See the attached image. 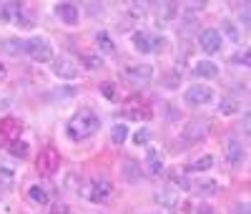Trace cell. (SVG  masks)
Segmentation results:
<instances>
[{"label": "cell", "mask_w": 251, "mask_h": 214, "mask_svg": "<svg viewBox=\"0 0 251 214\" xmlns=\"http://www.w3.org/2000/svg\"><path fill=\"white\" fill-rule=\"evenodd\" d=\"M15 184V171L0 166V189H10Z\"/></svg>", "instance_id": "cell-29"}, {"label": "cell", "mask_w": 251, "mask_h": 214, "mask_svg": "<svg viewBox=\"0 0 251 214\" xmlns=\"http://www.w3.org/2000/svg\"><path fill=\"white\" fill-rule=\"evenodd\" d=\"M8 152H10V156H15V159H25V156H28V141L18 139V141L8 144Z\"/></svg>", "instance_id": "cell-26"}, {"label": "cell", "mask_w": 251, "mask_h": 214, "mask_svg": "<svg viewBox=\"0 0 251 214\" xmlns=\"http://www.w3.org/2000/svg\"><path fill=\"white\" fill-rule=\"evenodd\" d=\"M20 3H3L0 5V23H15Z\"/></svg>", "instance_id": "cell-22"}, {"label": "cell", "mask_w": 251, "mask_h": 214, "mask_svg": "<svg viewBox=\"0 0 251 214\" xmlns=\"http://www.w3.org/2000/svg\"><path fill=\"white\" fill-rule=\"evenodd\" d=\"M224 33H226L228 38H231V43H239V40H241V33H239V26L234 23V20H226V23H224Z\"/></svg>", "instance_id": "cell-30"}, {"label": "cell", "mask_w": 251, "mask_h": 214, "mask_svg": "<svg viewBox=\"0 0 251 214\" xmlns=\"http://www.w3.org/2000/svg\"><path fill=\"white\" fill-rule=\"evenodd\" d=\"M196 214H216V209H214L211 204H201V207L196 209Z\"/></svg>", "instance_id": "cell-38"}, {"label": "cell", "mask_w": 251, "mask_h": 214, "mask_svg": "<svg viewBox=\"0 0 251 214\" xmlns=\"http://www.w3.org/2000/svg\"><path fill=\"white\" fill-rule=\"evenodd\" d=\"M86 66H88V68H100L103 63H100L98 56H86Z\"/></svg>", "instance_id": "cell-36"}, {"label": "cell", "mask_w": 251, "mask_h": 214, "mask_svg": "<svg viewBox=\"0 0 251 214\" xmlns=\"http://www.w3.org/2000/svg\"><path fill=\"white\" fill-rule=\"evenodd\" d=\"M126 139H128V126H126V123H116L111 128V141L116 146H121V144H126Z\"/></svg>", "instance_id": "cell-25"}, {"label": "cell", "mask_w": 251, "mask_h": 214, "mask_svg": "<svg viewBox=\"0 0 251 214\" xmlns=\"http://www.w3.org/2000/svg\"><path fill=\"white\" fill-rule=\"evenodd\" d=\"M234 61L239 63V66H244V68H251V48H246V51L236 53V56H234Z\"/></svg>", "instance_id": "cell-35"}, {"label": "cell", "mask_w": 251, "mask_h": 214, "mask_svg": "<svg viewBox=\"0 0 251 214\" xmlns=\"http://www.w3.org/2000/svg\"><path fill=\"white\" fill-rule=\"evenodd\" d=\"M55 15L60 23H66V26H78L80 23V8L75 3H55Z\"/></svg>", "instance_id": "cell-12"}, {"label": "cell", "mask_w": 251, "mask_h": 214, "mask_svg": "<svg viewBox=\"0 0 251 214\" xmlns=\"http://www.w3.org/2000/svg\"><path fill=\"white\" fill-rule=\"evenodd\" d=\"M236 111H239V101H236V98L224 96V98L219 101V114H224V116H234Z\"/></svg>", "instance_id": "cell-24"}, {"label": "cell", "mask_w": 251, "mask_h": 214, "mask_svg": "<svg viewBox=\"0 0 251 214\" xmlns=\"http://www.w3.org/2000/svg\"><path fill=\"white\" fill-rule=\"evenodd\" d=\"M60 166V154H58V149L55 146H43L38 152L35 156V169H38V174H43V177H53L55 171Z\"/></svg>", "instance_id": "cell-4"}, {"label": "cell", "mask_w": 251, "mask_h": 214, "mask_svg": "<svg viewBox=\"0 0 251 214\" xmlns=\"http://www.w3.org/2000/svg\"><path fill=\"white\" fill-rule=\"evenodd\" d=\"M196 189L201 191V194H216V191H219V184L211 179V182H201V184H196Z\"/></svg>", "instance_id": "cell-34"}, {"label": "cell", "mask_w": 251, "mask_h": 214, "mask_svg": "<svg viewBox=\"0 0 251 214\" xmlns=\"http://www.w3.org/2000/svg\"><path fill=\"white\" fill-rule=\"evenodd\" d=\"M28 199H30V202H35V204H48V194H46V189H43V186H38V184H33V186L28 189Z\"/></svg>", "instance_id": "cell-27"}, {"label": "cell", "mask_w": 251, "mask_h": 214, "mask_svg": "<svg viewBox=\"0 0 251 214\" xmlns=\"http://www.w3.org/2000/svg\"><path fill=\"white\" fill-rule=\"evenodd\" d=\"M171 184L178 186V189H191V182H188L183 174H178V171H171Z\"/></svg>", "instance_id": "cell-33"}, {"label": "cell", "mask_w": 251, "mask_h": 214, "mask_svg": "<svg viewBox=\"0 0 251 214\" xmlns=\"http://www.w3.org/2000/svg\"><path fill=\"white\" fill-rule=\"evenodd\" d=\"M199 48L206 56H216L224 48V33L219 28H203L199 33Z\"/></svg>", "instance_id": "cell-8"}, {"label": "cell", "mask_w": 251, "mask_h": 214, "mask_svg": "<svg viewBox=\"0 0 251 214\" xmlns=\"http://www.w3.org/2000/svg\"><path fill=\"white\" fill-rule=\"evenodd\" d=\"M216 98L214 89L211 86H206V83H194V86H188L186 93H183V101L188 106H208Z\"/></svg>", "instance_id": "cell-7"}, {"label": "cell", "mask_w": 251, "mask_h": 214, "mask_svg": "<svg viewBox=\"0 0 251 214\" xmlns=\"http://www.w3.org/2000/svg\"><path fill=\"white\" fill-rule=\"evenodd\" d=\"M208 131H211V123H208L206 119H191V121H188V123L181 128L178 139H181V144H183V146H188V144L203 141Z\"/></svg>", "instance_id": "cell-3"}, {"label": "cell", "mask_w": 251, "mask_h": 214, "mask_svg": "<svg viewBox=\"0 0 251 214\" xmlns=\"http://www.w3.org/2000/svg\"><path fill=\"white\" fill-rule=\"evenodd\" d=\"M156 202L166 209H176L178 207V194L174 191V186H166V189H158L156 191Z\"/></svg>", "instance_id": "cell-17"}, {"label": "cell", "mask_w": 251, "mask_h": 214, "mask_svg": "<svg viewBox=\"0 0 251 214\" xmlns=\"http://www.w3.org/2000/svg\"><path fill=\"white\" fill-rule=\"evenodd\" d=\"M241 126H244V131H246V134H251V111H246V114H244Z\"/></svg>", "instance_id": "cell-37"}, {"label": "cell", "mask_w": 251, "mask_h": 214, "mask_svg": "<svg viewBox=\"0 0 251 214\" xmlns=\"http://www.w3.org/2000/svg\"><path fill=\"white\" fill-rule=\"evenodd\" d=\"M153 76H156V68L151 63H133V66L123 68V78L131 83H149Z\"/></svg>", "instance_id": "cell-10"}, {"label": "cell", "mask_w": 251, "mask_h": 214, "mask_svg": "<svg viewBox=\"0 0 251 214\" xmlns=\"http://www.w3.org/2000/svg\"><path fill=\"white\" fill-rule=\"evenodd\" d=\"M53 73L60 78V81H75L80 76V66H78V61L71 58V56H58L53 61Z\"/></svg>", "instance_id": "cell-9"}, {"label": "cell", "mask_w": 251, "mask_h": 214, "mask_svg": "<svg viewBox=\"0 0 251 214\" xmlns=\"http://www.w3.org/2000/svg\"><path fill=\"white\" fill-rule=\"evenodd\" d=\"M208 169H214V156L211 154H203L196 161L188 164V171H194V174H201V171H208Z\"/></svg>", "instance_id": "cell-21"}, {"label": "cell", "mask_w": 251, "mask_h": 214, "mask_svg": "<svg viewBox=\"0 0 251 214\" xmlns=\"http://www.w3.org/2000/svg\"><path fill=\"white\" fill-rule=\"evenodd\" d=\"M236 214H251V204H241V207L236 209Z\"/></svg>", "instance_id": "cell-39"}, {"label": "cell", "mask_w": 251, "mask_h": 214, "mask_svg": "<svg viewBox=\"0 0 251 214\" xmlns=\"http://www.w3.org/2000/svg\"><path fill=\"white\" fill-rule=\"evenodd\" d=\"M15 23H18L20 28H30V26H33V13H30L25 5H20V8H18V18H15Z\"/></svg>", "instance_id": "cell-28"}, {"label": "cell", "mask_w": 251, "mask_h": 214, "mask_svg": "<svg viewBox=\"0 0 251 214\" xmlns=\"http://www.w3.org/2000/svg\"><path fill=\"white\" fill-rule=\"evenodd\" d=\"M221 73V68L216 66L214 61H196V66H194V76L196 78H216Z\"/></svg>", "instance_id": "cell-16"}, {"label": "cell", "mask_w": 251, "mask_h": 214, "mask_svg": "<svg viewBox=\"0 0 251 214\" xmlns=\"http://www.w3.org/2000/svg\"><path fill=\"white\" fill-rule=\"evenodd\" d=\"M111 194H113V184L106 177H96V179H91L86 186H83V197H86L88 202H93V204L106 202Z\"/></svg>", "instance_id": "cell-2"}, {"label": "cell", "mask_w": 251, "mask_h": 214, "mask_svg": "<svg viewBox=\"0 0 251 214\" xmlns=\"http://www.w3.org/2000/svg\"><path fill=\"white\" fill-rule=\"evenodd\" d=\"M100 93L106 96L108 101H118V89H116V83H100Z\"/></svg>", "instance_id": "cell-32"}, {"label": "cell", "mask_w": 251, "mask_h": 214, "mask_svg": "<svg viewBox=\"0 0 251 214\" xmlns=\"http://www.w3.org/2000/svg\"><path fill=\"white\" fill-rule=\"evenodd\" d=\"M146 161H149V171H151V174H161L163 159H161V152H158V149H149V156H146Z\"/></svg>", "instance_id": "cell-23"}, {"label": "cell", "mask_w": 251, "mask_h": 214, "mask_svg": "<svg viewBox=\"0 0 251 214\" xmlns=\"http://www.w3.org/2000/svg\"><path fill=\"white\" fill-rule=\"evenodd\" d=\"M131 139H133V144H136V146H146V144L151 141V131H149V128L143 126V128H138V131H136V134H133Z\"/></svg>", "instance_id": "cell-31"}, {"label": "cell", "mask_w": 251, "mask_h": 214, "mask_svg": "<svg viewBox=\"0 0 251 214\" xmlns=\"http://www.w3.org/2000/svg\"><path fill=\"white\" fill-rule=\"evenodd\" d=\"M20 131H23V121L15 119V116H5L0 119V141H3L5 146L18 141L20 139Z\"/></svg>", "instance_id": "cell-11"}, {"label": "cell", "mask_w": 251, "mask_h": 214, "mask_svg": "<svg viewBox=\"0 0 251 214\" xmlns=\"http://www.w3.org/2000/svg\"><path fill=\"white\" fill-rule=\"evenodd\" d=\"M131 43H133V48L143 56H149V53H158L163 48V38L153 35L151 31H133L131 33Z\"/></svg>", "instance_id": "cell-5"}, {"label": "cell", "mask_w": 251, "mask_h": 214, "mask_svg": "<svg viewBox=\"0 0 251 214\" xmlns=\"http://www.w3.org/2000/svg\"><path fill=\"white\" fill-rule=\"evenodd\" d=\"M224 154H226V161L231 166H241L244 159H246V149L239 139H226L224 144Z\"/></svg>", "instance_id": "cell-13"}, {"label": "cell", "mask_w": 251, "mask_h": 214, "mask_svg": "<svg viewBox=\"0 0 251 214\" xmlns=\"http://www.w3.org/2000/svg\"><path fill=\"white\" fill-rule=\"evenodd\" d=\"M98 128H100V119L96 111L78 109L68 121V139L71 141H86V139L98 134Z\"/></svg>", "instance_id": "cell-1"}, {"label": "cell", "mask_w": 251, "mask_h": 214, "mask_svg": "<svg viewBox=\"0 0 251 214\" xmlns=\"http://www.w3.org/2000/svg\"><path fill=\"white\" fill-rule=\"evenodd\" d=\"M126 116H131L133 121H146L151 119V106H146L141 98H131L126 106Z\"/></svg>", "instance_id": "cell-14"}, {"label": "cell", "mask_w": 251, "mask_h": 214, "mask_svg": "<svg viewBox=\"0 0 251 214\" xmlns=\"http://www.w3.org/2000/svg\"><path fill=\"white\" fill-rule=\"evenodd\" d=\"M0 48H3V53L20 56V53H25V40H20V38H5L3 43H0Z\"/></svg>", "instance_id": "cell-19"}, {"label": "cell", "mask_w": 251, "mask_h": 214, "mask_svg": "<svg viewBox=\"0 0 251 214\" xmlns=\"http://www.w3.org/2000/svg\"><path fill=\"white\" fill-rule=\"evenodd\" d=\"M5 78V66H0V81Z\"/></svg>", "instance_id": "cell-40"}, {"label": "cell", "mask_w": 251, "mask_h": 214, "mask_svg": "<svg viewBox=\"0 0 251 214\" xmlns=\"http://www.w3.org/2000/svg\"><path fill=\"white\" fill-rule=\"evenodd\" d=\"M151 10H153V13H156V18H158V26L171 23L174 15H176V5H174V3H158V5H153Z\"/></svg>", "instance_id": "cell-18"}, {"label": "cell", "mask_w": 251, "mask_h": 214, "mask_svg": "<svg viewBox=\"0 0 251 214\" xmlns=\"http://www.w3.org/2000/svg\"><path fill=\"white\" fill-rule=\"evenodd\" d=\"M146 214H158V212H146Z\"/></svg>", "instance_id": "cell-41"}, {"label": "cell", "mask_w": 251, "mask_h": 214, "mask_svg": "<svg viewBox=\"0 0 251 214\" xmlns=\"http://www.w3.org/2000/svg\"><path fill=\"white\" fill-rule=\"evenodd\" d=\"M96 46H98L103 53H113V51H116V43H113V38H111L108 31H98V33H96Z\"/></svg>", "instance_id": "cell-20"}, {"label": "cell", "mask_w": 251, "mask_h": 214, "mask_svg": "<svg viewBox=\"0 0 251 214\" xmlns=\"http://www.w3.org/2000/svg\"><path fill=\"white\" fill-rule=\"evenodd\" d=\"M25 53H28L33 61H38V63H50V61H55L53 46H50L46 38H40V35H33V38L25 40Z\"/></svg>", "instance_id": "cell-6"}, {"label": "cell", "mask_w": 251, "mask_h": 214, "mask_svg": "<svg viewBox=\"0 0 251 214\" xmlns=\"http://www.w3.org/2000/svg\"><path fill=\"white\" fill-rule=\"evenodd\" d=\"M121 174H123V179L128 184H138L143 179V169H141V164L136 159H126L121 164Z\"/></svg>", "instance_id": "cell-15"}]
</instances>
